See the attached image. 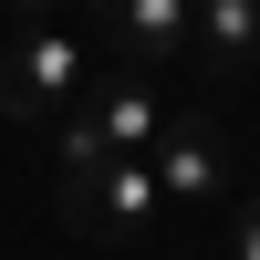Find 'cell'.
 <instances>
[{
	"label": "cell",
	"mask_w": 260,
	"mask_h": 260,
	"mask_svg": "<svg viewBox=\"0 0 260 260\" xmlns=\"http://www.w3.org/2000/svg\"><path fill=\"white\" fill-rule=\"evenodd\" d=\"M94 21H115L125 73H177L198 52V11L187 0H94Z\"/></svg>",
	"instance_id": "obj_2"
},
{
	"label": "cell",
	"mask_w": 260,
	"mask_h": 260,
	"mask_svg": "<svg viewBox=\"0 0 260 260\" xmlns=\"http://www.w3.org/2000/svg\"><path fill=\"white\" fill-rule=\"evenodd\" d=\"M187 11H198V0H187Z\"/></svg>",
	"instance_id": "obj_9"
},
{
	"label": "cell",
	"mask_w": 260,
	"mask_h": 260,
	"mask_svg": "<svg viewBox=\"0 0 260 260\" xmlns=\"http://www.w3.org/2000/svg\"><path fill=\"white\" fill-rule=\"evenodd\" d=\"M229 260H260V198H240V219H229Z\"/></svg>",
	"instance_id": "obj_7"
},
{
	"label": "cell",
	"mask_w": 260,
	"mask_h": 260,
	"mask_svg": "<svg viewBox=\"0 0 260 260\" xmlns=\"http://www.w3.org/2000/svg\"><path fill=\"white\" fill-rule=\"evenodd\" d=\"M208 73H250L260 62V0H198V52Z\"/></svg>",
	"instance_id": "obj_6"
},
{
	"label": "cell",
	"mask_w": 260,
	"mask_h": 260,
	"mask_svg": "<svg viewBox=\"0 0 260 260\" xmlns=\"http://www.w3.org/2000/svg\"><path fill=\"white\" fill-rule=\"evenodd\" d=\"M156 208H167V198H156V167H146V156H115L94 187H83L73 229H94L104 250H125V240H146V229H156Z\"/></svg>",
	"instance_id": "obj_4"
},
{
	"label": "cell",
	"mask_w": 260,
	"mask_h": 260,
	"mask_svg": "<svg viewBox=\"0 0 260 260\" xmlns=\"http://www.w3.org/2000/svg\"><path fill=\"white\" fill-rule=\"evenodd\" d=\"M146 167H156V198H167V208H208V198L229 187V146H219V125H208V115H177V125L156 136V156H146Z\"/></svg>",
	"instance_id": "obj_3"
},
{
	"label": "cell",
	"mask_w": 260,
	"mask_h": 260,
	"mask_svg": "<svg viewBox=\"0 0 260 260\" xmlns=\"http://www.w3.org/2000/svg\"><path fill=\"white\" fill-rule=\"evenodd\" d=\"M83 115H94L104 156H156V136H167V115H156V83H146V73H94Z\"/></svg>",
	"instance_id": "obj_5"
},
{
	"label": "cell",
	"mask_w": 260,
	"mask_h": 260,
	"mask_svg": "<svg viewBox=\"0 0 260 260\" xmlns=\"http://www.w3.org/2000/svg\"><path fill=\"white\" fill-rule=\"evenodd\" d=\"M0 11H21V21H31V31H42V21L62 11V0H0Z\"/></svg>",
	"instance_id": "obj_8"
},
{
	"label": "cell",
	"mask_w": 260,
	"mask_h": 260,
	"mask_svg": "<svg viewBox=\"0 0 260 260\" xmlns=\"http://www.w3.org/2000/svg\"><path fill=\"white\" fill-rule=\"evenodd\" d=\"M94 94V52H83L73 21H42V31L0 42V115L11 125H42V115H73Z\"/></svg>",
	"instance_id": "obj_1"
}]
</instances>
